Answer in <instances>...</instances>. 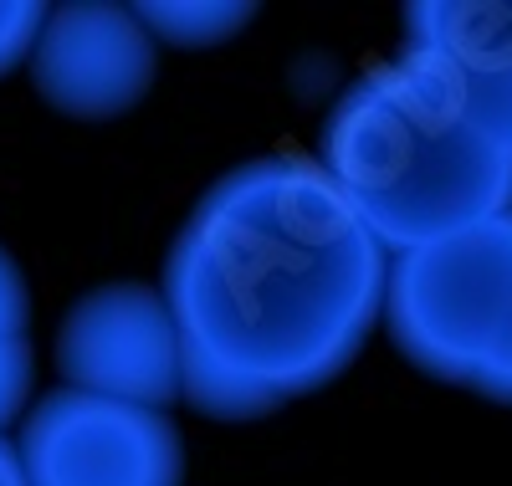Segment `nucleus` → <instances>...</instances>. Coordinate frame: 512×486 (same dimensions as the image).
I'll list each match as a JSON object with an SVG mask.
<instances>
[{"label": "nucleus", "instance_id": "nucleus-1", "mask_svg": "<svg viewBox=\"0 0 512 486\" xmlns=\"http://www.w3.org/2000/svg\"><path fill=\"white\" fill-rule=\"evenodd\" d=\"M390 251L318 159L267 154L190 210L164 267L185 400L256 420L338 379L384 318Z\"/></svg>", "mask_w": 512, "mask_h": 486}, {"label": "nucleus", "instance_id": "nucleus-2", "mask_svg": "<svg viewBox=\"0 0 512 486\" xmlns=\"http://www.w3.org/2000/svg\"><path fill=\"white\" fill-rule=\"evenodd\" d=\"M318 164L395 256L512 210V154L415 52L379 62L333 103Z\"/></svg>", "mask_w": 512, "mask_h": 486}, {"label": "nucleus", "instance_id": "nucleus-3", "mask_svg": "<svg viewBox=\"0 0 512 486\" xmlns=\"http://www.w3.org/2000/svg\"><path fill=\"white\" fill-rule=\"evenodd\" d=\"M512 297V210L431 246L400 251L384 287V323L405 359L472 389Z\"/></svg>", "mask_w": 512, "mask_h": 486}, {"label": "nucleus", "instance_id": "nucleus-4", "mask_svg": "<svg viewBox=\"0 0 512 486\" xmlns=\"http://www.w3.org/2000/svg\"><path fill=\"white\" fill-rule=\"evenodd\" d=\"M26 486H180L185 451L164 410L82 389L41 394L16 440Z\"/></svg>", "mask_w": 512, "mask_h": 486}, {"label": "nucleus", "instance_id": "nucleus-5", "mask_svg": "<svg viewBox=\"0 0 512 486\" xmlns=\"http://www.w3.org/2000/svg\"><path fill=\"white\" fill-rule=\"evenodd\" d=\"M57 369L67 389L169 410L185 400V348L164 292L113 282L88 292L57 333Z\"/></svg>", "mask_w": 512, "mask_h": 486}, {"label": "nucleus", "instance_id": "nucleus-6", "mask_svg": "<svg viewBox=\"0 0 512 486\" xmlns=\"http://www.w3.org/2000/svg\"><path fill=\"white\" fill-rule=\"evenodd\" d=\"M31 82L67 118H118L154 82V36L134 6H103V0L57 6L36 36Z\"/></svg>", "mask_w": 512, "mask_h": 486}, {"label": "nucleus", "instance_id": "nucleus-7", "mask_svg": "<svg viewBox=\"0 0 512 486\" xmlns=\"http://www.w3.org/2000/svg\"><path fill=\"white\" fill-rule=\"evenodd\" d=\"M405 52L431 57L466 113L512 154V0L405 6Z\"/></svg>", "mask_w": 512, "mask_h": 486}, {"label": "nucleus", "instance_id": "nucleus-8", "mask_svg": "<svg viewBox=\"0 0 512 486\" xmlns=\"http://www.w3.org/2000/svg\"><path fill=\"white\" fill-rule=\"evenodd\" d=\"M154 41L169 47H221L236 31L251 26L256 6H200V0H164V6H134Z\"/></svg>", "mask_w": 512, "mask_h": 486}, {"label": "nucleus", "instance_id": "nucleus-9", "mask_svg": "<svg viewBox=\"0 0 512 486\" xmlns=\"http://www.w3.org/2000/svg\"><path fill=\"white\" fill-rule=\"evenodd\" d=\"M47 26V11L26 0H0V77H11L21 62H31L36 36Z\"/></svg>", "mask_w": 512, "mask_h": 486}, {"label": "nucleus", "instance_id": "nucleus-10", "mask_svg": "<svg viewBox=\"0 0 512 486\" xmlns=\"http://www.w3.org/2000/svg\"><path fill=\"white\" fill-rule=\"evenodd\" d=\"M472 389L482 394V400H497V405H512V297L502 307V323L487 343V359L472 379Z\"/></svg>", "mask_w": 512, "mask_h": 486}, {"label": "nucleus", "instance_id": "nucleus-11", "mask_svg": "<svg viewBox=\"0 0 512 486\" xmlns=\"http://www.w3.org/2000/svg\"><path fill=\"white\" fill-rule=\"evenodd\" d=\"M31 374H36L31 343L26 338H6V343H0V430H6L21 415V405L31 400Z\"/></svg>", "mask_w": 512, "mask_h": 486}, {"label": "nucleus", "instance_id": "nucleus-12", "mask_svg": "<svg viewBox=\"0 0 512 486\" xmlns=\"http://www.w3.org/2000/svg\"><path fill=\"white\" fill-rule=\"evenodd\" d=\"M6 338H26V282L16 261L0 251V343Z\"/></svg>", "mask_w": 512, "mask_h": 486}, {"label": "nucleus", "instance_id": "nucleus-13", "mask_svg": "<svg viewBox=\"0 0 512 486\" xmlns=\"http://www.w3.org/2000/svg\"><path fill=\"white\" fill-rule=\"evenodd\" d=\"M0 486H26V471H21V456L6 435H0Z\"/></svg>", "mask_w": 512, "mask_h": 486}]
</instances>
